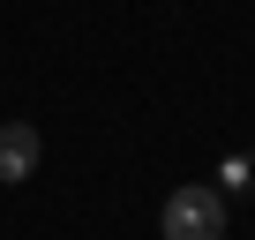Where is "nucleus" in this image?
Returning a JSON list of instances; mask_svg holds the SVG:
<instances>
[{"label":"nucleus","mask_w":255,"mask_h":240,"mask_svg":"<svg viewBox=\"0 0 255 240\" xmlns=\"http://www.w3.org/2000/svg\"><path fill=\"white\" fill-rule=\"evenodd\" d=\"M45 158V135L30 128V120H0V188H23Z\"/></svg>","instance_id":"nucleus-2"},{"label":"nucleus","mask_w":255,"mask_h":240,"mask_svg":"<svg viewBox=\"0 0 255 240\" xmlns=\"http://www.w3.org/2000/svg\"><path fill=\"white\" fill-rule=\"evenodd\" d=\"M158 233H165V240H225V195H218L210 180L173 188L165 210H158Z\"/></svg>","instance_id":"nucleus-1"},{"label":"nucleus","mask_w":255,"mask_h":240,"mask_svg":"<svg viewBox=\"0 0 255 240\" xmlns=\"http://www.w3.org/2000/svg\"><path fill=\"white\" fill-rule=\"evenodd\" d=\"M218 195H255V150H233L218 165Z\"/></svg>","instance_id":"nucleus-3"}]
</instances>
